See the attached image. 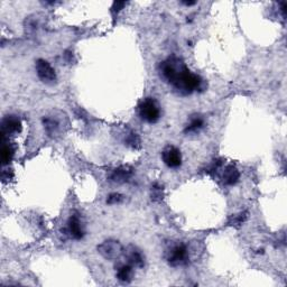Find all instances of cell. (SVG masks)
I'll list each match as a JSON object with an SVG mask.
<instances>
[{
  "mask_svg": "<svg viewBox=\"0 0 287 287\" xmlns=\"http://www.w3.org/2000/svg\"><path fill=\"white\" fill-rule=\"evenodd\" d=\"M124 6H126V3H113L112 5V9L113 12H119L120 9H122Z\"/></svg>",
  "mask_w": 287,
  "mask_h": 287,
  "instance_id": "ffe728a7",
  "label": "cell"
},
{
  "mask_svg": "<svg viewBox=\"0 0 287 287\" xmlns=\"http://www.w3.org/2000/svg\"><path fill=\"white\" fill-rule=\"evenodd\" d=\"M14 156V149L11 145H6L4 144L3 145V148H2V162L3 165H6L9 162H11L12 158Z\"/></svg>",
  "mask_w": 287,
  "mask_h": 287,
  "instance_id": "9a60e30c",
  "label": "cell"
},
{
  "mask_svg": "<svg viewBox=\"0 0 287 287\" xmlns=\"http://www.w3.org/2000/svg\"><path fill=\"white\" fill-rule=\"evenodd\" d=\"M223 183L225 185H235L239 182L240 173L235 165H228L223 170Z\"/></svg>",
  "mask_w": 287,
  "mask_h": 287,
  "instance_id": "4fadbf2b",
  "label": "cell"
},
{
  "mask_svg": "<svg viewBox=\"0 0 287 287\" xmlns=\"http://www.w3.org/2000/svg\"><path fill=\"white\" fill-rule=\"evenodd\" d=\"M162 192H163V188L158 184H155L152 188V196L153 199H162Z\"/></svg>",
  "mask_w": 287,
  "mask_h": 287,
  "instance_id": "ac0fdd59",
  "label": "cell"
},
{
  "mask_svg": "<svg viewBox=\"0 0 287 287\" xmlns=\"http://www.w3.org/2000/svg\"><path fill=\"white\" fill-rule=\"evenodd\" d=\"M138 113L146 123H157L160 118L159 104L154 98H146L138 105Z\"/></svg>",
  "mask_w": 287,
  "mask_h": 287,
  "instance_id": "3957f363",
  "label": "cell"
},
{
  "mask_svg": "<svg viewBox=\"0 0 287 287\" xmlns=\"http://www.w3.org/2000/svg\"><path fill=\"white\" fill-rule=\"evenodd\" d=\"M35 68H36V73L38 75V78L41 79L44 83L53 84L55 83V81H56V73H55V70L47 61H45L43 59L37 60L36 64H35Z\"/></svg>",
  "mask_w": 287,
  "mask_h": 287,
  "instance_id": "8992f818",
  "label": "cell"
},
{
  "mask_svg": "<svg viewBox=\"0 0 287 287\" xmlns=\"http://www.w3.org/2000/svg\"><path fill=\"white\" fill-rule=\"evenodd\" d=\"M126 258L128 260V264L133 267H137V268H143L145 266V257L142 251H140L137 247L129 246L124 251Z\"/></svg>",
  "mask_w": 287,
  "mask_h": 287,
  "instance_id": "30bf717a",
  "label": "cell"
},
{
  "mask_svg": "<svg viewBox=\"0 0 287 287\" xmlns=\"http://www.w3.org/2000/svg\"><path fill=\"white\" fill-rule=\"evenodd\" d=\"M158 72L165 82L172 84L176 91L188 95L202 88L203 80L190 69L180 59L169 58L159 64Z\"/></svg>",
  "mask_w": 287,
  "mask_h": 287,
  "instance_id": "6da1fadb",
  "label": "cell"
},
{
  "mask_svg": "<svg viewBox=\"0 0 287 287\" xmlns=\"http://www.w3.org/2000/svg\"><path fill=\"white\" fill-rule=\"evenodd\" d=\"M134 269L130 264L120 265L117 268V278L123 283H130L133 280Z\"/></svg>",
  "mask_w": 287,
  "mask_h": 287,
  "instance_id": "5bb4252c",
  "label": "cell"
},
{
  "mask_svg": "<svg viewBox=\"0 0 287 287\" xmlns=\"http://www.w3.org/2000/svg\"><path fill=\"white\" fill-rule=\"evenodd\" d=\"M98 251L103 258L114 260L124 254V248L119 241L109 239L103 241L101 245L98 246Z\"/></svg>",
  "mask_w": 287,
  "mask_h": 287,
  "instance_id": "5b68a950",
  "label": "cell"
},
{
  "mask_svg": "<svg viewBox=\"0 0 287 287\" xmlns=\"http://www.w3.org/2000/svg\"><path fill=\"white\" fill-rule=\"evenodd\" d=\"M22 132V123L16 116H6L2 122V137L4 138L7 135H13Z\"/></svg>",
  "mask_w": 287,
  "mask_h": 287,
  "instance_id": "9c48e42d",
  "label": "cell"
},
{
  "mask_svg": "<svg viewBox=\"0 0 287 287\" xmlns=\"http://www.w3.org/2000/svg\"><path fill=\"white\" fill-rule=\"evenodd\" d=\"M165 259L167 263L173 266H183L189 261V250L184 244H174L170 245L165 250Z\"/></svg>",
  "mask_w": 287,
  "mask_h": 287,
  "instance_id": "277c9868",
  "label": "cell"
},
{
  "mask_svg": "<svg viewBox=\"0 0 287 287\" xmlns=\"http://www.w3.org/2000/svg\"><path fill=\"white\" fill-rule=\"evenodd\" d=\"M162 158L165 165H167L169 168H178L182 165V154L180 149L175 146H166L162 152Z\"/></svg>",
  "mask_w": 287,
  "mask_h": 287,
  "instance_id": "ba28073f",
  "label": "cell"
},
{
  "mask_svg": "<svg viewBox=\"0 0 287 287\" xmlns=\"http://www.w3.org/2000/svg\"><path fill=\"white\" fill-rule=\"evenodd\" d=\"M182 4L186 5V6H192V5H195L196 3L195 2H183Z\"/></svg>",
  "mask_w": 287,
  "mask_h": 287,
  "instance_id": "44dd1931",
  "label": "cell"
},
{
  "mask_svg": "<svg viewBox=\"0 0 287 287\" xmlns=\"http://www.w3.org/2000/svg\"><path fill=\"white\" fill-rule=\"evenodd\" d=\"M124 201V196L119 193H112L108 196L107 203L108 204H119Z\"/></svg>",
  "mask_w": 287,
  "mask_h": 287,
  "instance_id": "e0dca14e",
  "label": "cell"
},
{
  "mask_svg": "<svg viewBox=\"0 0 287 287\" xmlns=\"http://www.w3.org/2000/svg\"><path fill=\"white\" fill-rule=\"evenodd\" d=\"M125 143L132 148L137 149L140 147V138L136 133H129L127 135V137L125 138Z\"/></svg>",
  "mask_w": 287,
  "mask_h": 287,
  "instance_id": "2e32d148",
  "label": "cell"
},
{
  "mask_svg": "<svg viewBox=\"0 0 287 287\" xmlns=\"http://www.w3.org/2000/svg\"><path fill=\"white\" fill-rule=\"evenodd\" d=\"M133 173L134 169L130 166H120V167L112 170L109 179L113 183H126L132 179Z\"/></svg>",
  "mask_w": 287,
  "mask_h": 287,
  "instance_id": "8fae6325",
  "label": "cell"
},
{
  "mask_svg": "<svg viewBox=\"0 0 287 287\" xmlns=\"http://www.w3.org/2000/svg\"><path fill=\"white\" fill-rule=\"evenodd\" d=\"M246 219H247V212L240 213V214H238L237 216H235L234 224H235V225H239V224L243 223Z\"/></svg>",
  "mask_w": 287,
  "mask_h": 287,
  "instance_id": "d6986e66",
  "label": "cell"
},
{
  "mask_svg": "<svg viewBox=\"0 0 287 287\" xmlns=\"http://www.w3.org/2000/svg\"><path fill=\"white\" fill-rule=\"evenodd\" d=\"M204 127V119L199 114L192 116L189 124L185 126L184 134L186 135H195L199 134L200 130Z\"/></svg>",
  "mask_w": 287,
  "mask_h": 287,
  "instance_id": "7c38bea8",
  "label": "cell"
},
{
  "mask_svg": "<svg viewBox=\"0 0 287 287\" xmlns=\"http://www.w3.org/2000/svg\"><path fill=\"white\" fill-rule=\"evenodd\" d=\"M67 235H69L70 238H72L74 240H81L84 237V225L81 221V218H80V214L78 213H73L71 216H70L67 223Z\"/></svg>",
  "mask_w": 287,
  "mask_h": 287,
  "instance_id": "52a82bcc",
  "label": "cell"
},
{
  "mask_svg": "<svg viewBox=\"0 0 287 287\" xmlns=\"http://www.w3.org/2000/svg\"><path fill=\"white\" fill-rule=\"evenodd\" d=\"M43 125L45 132L51 137L62 135L68 129L69 122L67 114L61 111H53L43 118Z\"/></svg>",
  "mask_w": 287,
  "mask_h": 287,
  "instance_id": "7a4b0ae2",
  "label": "cell"
}]
</instances>
